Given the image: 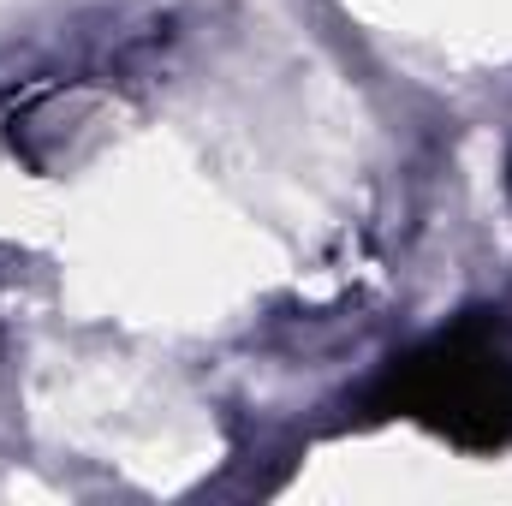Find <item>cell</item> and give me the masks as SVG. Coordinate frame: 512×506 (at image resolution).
I'll list each match as a JSON object with an SVG mask.
<instances>
[{"label": "cell", "instance_id": "obj_1", "mask_svg": "<svg viewBox=\"0 0 512 506\" xmlns=\"http://www.w3.org/2000/svg\"><path fill=\"white\" fill-rule=\"evenodd\" d=\"M376 417H411L453 447L495 453L512 441V358L483 328H453L387 364L370 393Z\"/></svg>", "mask_w": 512, "mask_h": 506}]
</instances>
